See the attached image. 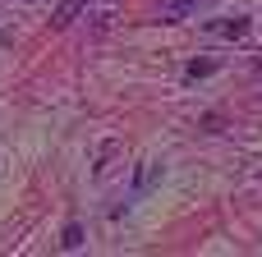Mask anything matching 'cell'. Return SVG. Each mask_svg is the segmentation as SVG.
Returning a JSON list of instances; mask_svg holds the SVG:
<instances>
[{"mask_svg":"<svg viewBox=\"0 0 262 257\" xmlns=\"http://www.w3.org/2000/svg\"><path fill=\"white\" fill-rule=\"evenodd\" d=\"M83 5H88V0H60V9L51 14V28H55V32H60V28H69V23L83 14Z\"/></svg>","mask_w":262,"mask_h":257,"instance_id":"obj_2","label":"cell"},{"mask_svg":"<svg viewBox=\"0 0 262 257\" xmlns=\"http://www.w3.org/2000/svg\"><path fill=\"white\" fill-rule=\"evenodd\" d=\"M212 69H216L212 60H193V64H184V78H207Z\"/></svg>","mask_w":262,"mask_h":257,"instance_id":"obj_6","label":"cell"},{"mask_svg":"<svg viewBox=\"0 0 262 257\" xmlns=\"http://www.w3.org/2000/svg\"><path fill=\"white\" fill-rule=\"evenodd\" d=\"M60 248H83V225H64V235H60Z\"/></svg>","mask_w":262,"mask_h":257,"instance_id":"obj_5","label":"cell"},{"mask_svg":"<svg viewBox=\"0 0 262 257\" xmlns=\"http://www.w3.org/2000/svg\"><path fill=\"white\" fill-rule=\"evenodd\" d=\"M203 0H161V18L166 23H175V18H184V14H193Z\"/></svg>","mask_w":262,"mask_h":257,"instance_id":"obj_3","label":"cell"},{"mask_svg":"<svg viewBox=\"0 0 262 257\" xmlns=\"http://www.w3.org/2000/svg\"><path fill=\"white\" fill-rule=\"evenodd\" d=\"M253 69H258V78H262V60H258V64H253Z\"/></svg>","mask_w":262,"mask_h":257,"instance_id":"obj_7","label":"cell"},{"mask_svg":"<svg viewBox=\"0 0 262 257\" xmlns=\"http://www.w3.org/2000/svg\"><path fill=\"white\" fill-rule=\"evenodd\" d=\"M207 32H216V37H244L249 18H207Z\"/></svg>","mask_w":262,"mask_h":257,"instance_id":"obj_1","label":"cell"},{"mask_svg":"<svg viewBox=\"0 0 262 257\" xmlns=\"http://www.w3.org/2000/svg\"><path fill=\"white\" fill-rule=\"evenodd\" d=\"M161 170H166V166H161V161H147V170H143V175H138V193H147V189H152V184H157V179H161Z\"/></svg>","mask_w":262,"mask_h":257,"instance_id":"obj_4","label":"cell"}]
</instances>
